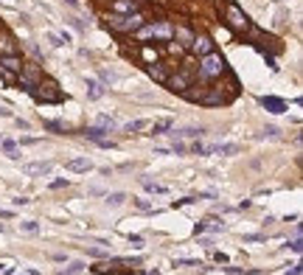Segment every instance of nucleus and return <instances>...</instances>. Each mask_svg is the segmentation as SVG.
Listing matches in <instances>:
<instances>
[{"instance_id": "f257e3e1", "label": "nucleus", "mask_w": 303, "mask_h": 275, "mask_svg": "<svg viewBox=\"0 0 303 275\" xmlns=\"http://www.w3.org/2000/svg\"><path fill=\"white\" fill-rule=\"evenodd\" d=\"M239 96V85H236V79L233 76H222V79H216L211 87H205V93H202V101L199 104H205V107H222V104H227V101H233Z\"/></svg>"}, {"instance_id": "f03ea898", "label": "nucleus", "mask_w": 303, "mask_h": 275, "mask_svg": "<svg viewBox=\"0 0 303 275\" xmlns=\"http://www.w3.org/2000/svg\"><path fill=\"white\" fill-rule=\"evenodd\" d=\"M225 73H227V65H225V59H222V54L211 51V54L199 57L197 79H202V82H216V79H222Z\"/></svg>"}, {"instance_id": "7ed1b4c3", "label": "nucleus", "mask_w": 303, "mask_h": 275, "mask_svg": "<svg viewBox=\"0 0 303 275\" xmlns=\"http://www.w3.org/2000/svg\"><path fill=\"white\" fill-rule=\"evenodd\" d=\"M104 20L115 34H135V31L146 23V15H143V12H135V15H113V12H110Z\"/></svg>"}, {"instance_id": "20e7f679", "label": "nucleus", "mask_w": 303, "mask_h": 275, "mask_svg": "<svg viewBox=\"0 0 303 275\" xmlns=\"http://www.w3.org/2000/svg\"><path fill=\"white\" fill-rule=\"evenodd\" d=\"M135 34L141 37V40H163V43H166V40H171V34H174V26H171L169 20H155V23H143Z\"/></svg>"}, {"instance_id": "39448f33", "label": "nucleus", "mask_w": 303, "mask_h": 275, "mask_svg": "<svg viewBox=\"0 0 303 275\" xmlns=\"http://www.w3.org/2000/svg\"><path fill=\"white\" fill-rule=\"evenodd\" d=\"M225 23H227V29L236 31V34H244L247 29H250V20H247V15L241 12L236 3H227L225 6Z\"/></svg>"}, {"instance_id": "423d86ee", "label": "nucleus", "mask_w": 303, "mask_h": 275, "mask_svg": "<svg viewBox=\"0 0 303 275\" xmlns=\"http://www.w3.org/2000/svg\"><path fill=\"white\" fill-rule=\"evenodd\" d=\"M34 96H37V101H43V104H57V101H62L59 85L54 82V79H43V82L37 85Z\"/></svg>"}, {"instance_id": "0eeeda50", "label": "nucleus", "mask_w": 303, "mask_h": 275, "mask_svg": "<svg viewBox=\"0 0 303 275\" xmlns=\"http://www.w3.org/2000/svg\"><path fill=\"white\" fill-rule=\"evenodd\" d=\"M188 85H194V68H191V65L180 68V71H177L174 76L166 79V87H169L171 93H183Z\"/></svg>"}, {"instance_id": "6e6552de", "label": "nucleus", "mask_w": 303, "mask_h": 275, "mask_svg": "<svg viewBox=\"0 0 303 275\" xmlns=\"http://www.w3.org/2000/svg\"><path fill=\"white\" fill-rule=\"evenodd\" d=\"M197 57H205V54H211V51H216V45H213V40L208 34H194V40H191L188 45Z\"/></svg>"}, {"instance_id": "1a4fd4ad", "label": "nucleus", "mask_w": 303, "mask_h": 275, "mask_svg": "<svg viewBox=\"0 0 303 275\" xmlns=\"http://www.w3.org/2000/svg\"><path fill=\"white\" fill-rule=\"evenodd\" d=\"M110 12L113 15H135V12H141V0H110Z\"/></svg>"}, {"instance_id": "9d476101", "label": "nucleus", "mask_w": 303, "mask_h": 275, "mask_svg": "<svg viewBox=\"0 0 303 275\" xmlns=\"http://www.w3.org/2000/svg\"><path fill=\"white\" fill-rule=\"evenodd\" d=\"M51 169H54L51 160H37V163H26V166H23V171L29 177H43V174H48Z\"/></svg>"}, {"instance_id": "9b49d317", "label": "nucleus", "mask_w": 303, "mask_h": 275, "mask_svg": "<svg viewBox=\"0 0 303 275\" xmlns=\"http://www.w3.org/2000/svg\"><path fill=\"white\" fill-rule=\"evenodd\" d=\"M12 54H20L15 37L6 34V31H0V57H12Z\"/></svg>"}, {"instance_id": "f8f14e48", "label": "nucleus", "mask_w": 303, "mask_h": 275, "mask_svg": "<svg viewBox=\"0 0 303 275\" xmlns=\"http://www.w3.org/2000/svg\"><path fill=\"white\" fill-rule=\"evenodd\" d=\"M149 76L155 79V82H160V85H166V79L171 76V68H166V65L155 62V65H149Z\"/></svg>"}, {"instance_id": "ddd939ff", "label": "nucleus", "mask_w": 303, "mask_h": 275, "mask_svg": "<svg viewBox=\"0 0 303 275\" xmlns=\"http://www.w3.org/2000/svg\"><path fill=\"white\" fill-rule=\"evenodd\" d=\"M0 68H3V71H12V73H20V68H23L20 54H12V57H0Z\"/></svg>"}, {"instance_id": "4468645a", "label": "nucleus", "mask_w": 303, "mask_h": 275, "mask_svg": "<svg viewBox=\"0 0 303 275\" xmlns=\"http://www.w3.org/2000/svg\"><path fill=\"white\" fill-rule=\"evenodd\" d=\"M65 166H68V171H90L93 160L90 157H73V160H68Z\"/></svg>"}, {"instance_id": "2eb2a0df", "label": "nucleus", "mask_w": 303, "mask_h": 275, "mask_svg": "<svg viewBox=\"0 0 303 275\" xmlns=\"http://www.w3.org/2000/svg\"><path fill=\"white\" fill-rule=\"evenodd\" d=\"M219 230H225V225L222 222H213V219H205V222H199L197 227H194V233H219Z\"/></svg>"}, {"instance_id": "dca6fc26", "label": "nucleus", "mask_w": 303, "mask_h": 275, "mask_svg": "<svg viewBox=\"0 0 303 275\" xmlns=\"http://www.w3.org/2000/svg\"><path fill=\"white\" fill-rule=\"evenodd\" d=\"M149 127H152V121H146V118H138V121H129V124H124V132H129V135H138V132H146Z\"/></svg>"}, {"instance_id": "f3484780", "label": "nucleus", "mask_w": 303, "mask_h": 275, "mask_svg": "<svg viewBox=\"0 0 303 275\" xmlns=\"http://www.w3.org/2000/svg\"><path fill=\"white\" fill-rule=\"evenodd\" d=\"M202 127H185V129H169V138H197L202 135Z\"/></svg>"}, {"instance_id": "a211bd4d", "label": "nucleus", "mask_w": 303, "mask_h": 275, "mask_svg": "<svg viewBox=\"0 0 303 275\" xmlns=\"http://www.w3.org/2000/svg\"><path fill=\"white\" fill-rule=\"evenodd\" d=\"M171 127H174V118H160V121H152L149 132H152V135H160V132H169Z\"/></svg>"}, {"instance_id": "6ab92c4d", "label": "nucleus", "mask_w": 303, "mask_h": 275, "mask_svg": "<svg viewBox=\"0 0 303 275\" xmlns=\"http://www.w3.org/2000/svg\"><path fill=\"white\" fill-rule=\"evenodd\" d=\"M261 107H267L269 113H283V110H286V104H283L281 99H272V96H264V99H261Z\"/></svg>"}, {"instance_id": "aec40b11", "label": "nucleus", "mask_w": 303, "mask_h": 275, "mask_svg": "<svg viewBox=\"0 0 303 275\" xmlns=\"http://www.w3.org/2000/svg\"><path fill=\"white\" fill-rule=\"evenodd\" d=\"M0 149H3V155H6L9 160H17V157H20V152H17V141H12V138L0 141Z\"/></svg>"}, {"instance_id": "412c9836", "label": "nucleus", "mask_w": 303, "mask_h": 275, "mask_svg": "<svg viewBox=\"0 0 303 275\" xmlns=\"http://www.w3.org/2000/svg\"><path fill=\"white\" fill-rule=\"evenodd\" d=\"M171 37H177V45H180V48H188L191 40H194V34H191L188 29H183V26H180V29H174V34H171Z\"/></svg>"}, {"instance_id": "4be33fe9", "label": "nucleus", "mask_w": 303, "mask_h": 275, "mask_svg": "<svg viewBox=\"0 0 303 275\" xmlns=\"http://www.w3.org/2000/svg\"><path fill=\"white\" fill-rule=\"evenodd\" d=\"M141 59H143L146 65H155L157 59H160V51L152 48V45H141Z\"/></svg>"}, {"instance_id": "5701e85b", "label": "nucleus", "mask_w": 303, "mask_h": 275, "mask_svg": "<svg viewBox=\"0 0 303 275\" xmlns=\"http://www.w3.org/2000/svg\"><path fill=\"white\" fill-rule=\"evenodd\" d=\"M104 135H110L104 127H85V138H87V141H93V143L104 141Z\"/></svg>"}, {"instance_id": "b1692460", "label": "nucleus", "mask_w": 303, "mask_h": 275, "mask_svg": "<svg viewBox=\"0 0 303 275\" xmlns=\"http://www.w3.org/2000/svg\"><path fill=\"white\" fill-rule=\"evenodd\" d=\"M101 96H104V87L99 85V82H93V79H87V99H101Z\"/></svg>"}, {"instance_id": "393cba45", "label": "nucleus", "mask_w": 303, "mask_h": 275, "mask_svg": "<svg viewBox=\"0 0 303 275\" xmlns=\"http://www.w3.org/2000/svg\"><path fill=\"white\" fill-rule=\"evenodd\" d=\"M45 127L54 129V132H73V127H71V124H65V121H48Z\"/></svg>"}, {"instance_id": "a878e982", "label": "nucleus", "mask_w": 303, "mask_h": 275, "mask_svg": "<svg viewBox=\"0 0 303 275\" xmlns=\"http://www.w3.org/2000/svg\"><path fill=\"white\" fill-rule=\"evenodd\" d=\"M141 185H143V188L149 191V194H166V188H163V185L152 183V180H146V177H143V180H141Z\"/></svg>"}, {"instance_id": "bb28decb", "label": "nucleus", "mask_w": 303, "mask_h": 275, "mask_svg": "<svg viewBox=\"0 0 303 275\" xmlns=\"http://www.w3.org/2000/svg\"><path fill=\"white\" fill-rule=\"evenodd\" d=\"M236 152H239L236 143H219L216 146V155H236Z\"/></svg>"}, {"instance_id": "cd10ccee", "label": "nucleus", "mask_w": 303, "mask_h": 275, "mask_svg": "<svg viewBox=\"0 0 303 275\" xmlns=\"http://www.w3.org/2000/svg\"><path fill=\"white\" fill-rule=\"evenodd\" d=\"M124 199H127V194H121V191H115V194H110V197H107V205H113V208H118V205H124Z\"/></svg>"}, {"instance_id": "c85d7f7f", "label": "nucleus", "mask_w": 303, "mask_h": 275, "mask_svg": "<svg viewBox=\"0 0 303 275\" xmlns=\"http://www.w3.org/2000/svg\"><path fill=\"white\" fill-rule=\"evenodd\" d=\"M96 127H104L107 132L115 127V121H113V115H99V121H96Z\"/></svg>"}, {"instance_id": "c756f323", "label": "nucleus", "mask_w": 303, "mask_h": 275, "mask_svg": "<svg viewBox=\"0 0 303 275\" xmlns=\"http://www.w3.org/2000/svg\"><path fill=\"white\" fill-rule=\"evenodd\" d=\"M99 76H101V82H107V85H115V79H118L113 71H107V68H101V71H99Z\"/></svg>"}, {"instance_id": "7c9ffc66", "label": "nucleus", "mask_w": 303, "mask_h": 275, "mask_svg": "<svg viewBox=\"0 0 303 275\" xmlns=\"http://www.w3.org/2000/svg\"><path fill=\"white\" fill-rule=\"evenodd\" d=\"M20 230H23V233H29V236H37V233H40V227H37V222H23Z\"/></svg>"}, {"instance_id": "2f4dec72", "label": "nucleus", "mask_w": 303, "mask_h": 275, "mask_svg": "<svg viewBox=\"0 0 303 275\" xmlns=\"http://www.w3.org/2000/svg\"><path fill=\"white\" fill-rule=\"evenodd\" d=\"M82 269H85V264H79V261H76V264H71V267H68V269H62V272H59V275H79V272H82Z\"/></svg>"}, {"instance_id": "473e14b6", "label": "nucleus", "mask_w": 303, "mask_h": 275, "mask_svg": "<svg viewBox=\"0 0 303 275\" xmlns=\"http://www.w3.org/2000/svg\"><path fill=\"white\" fill-rule=\"evenodd\" d=\"M132 202H135V208H138V211H143V213L152 211V205H149L146 199H132Z\"/></svg>"}, {"instance_id": "72a5a7b5", "label": "nucleus", "mask_w": 303, "mask_h": 275, "mask_svg": "<svg viewBox=\"0 0 303 275\" xmlns=\"http://www.w3.org/2000/svg\"><path fill=\"white\" fill-rule=\"evenodd\" d=\"M289 250H292V253H300V233H295V239H292V241H289Z\"/></svg>"}, {"instance_id": "f704fd0d", "label": "nucleus", "mask_w": 303, "mask_h": 275, "mask_svg": "<svg viewBox=\"0 0 303 275\" xmlns=\"http://www.w3.org/2000/svg\"><path fill=\"white\" fill-rule=\"evenodd\" d=\"M177 267H199V261L197 258H180L177 261Z\"/></svg>"}, {"instance_id": "c9c22d12", "label": "nucleus", "mask_w": 303, "mask_h": 275, "mask_svg": "<svg viewBox=\"0 0 303 275\" xmlns=\"http://www.w3.org/2000/svg\"><path fill=\"white\" fill-rule=\"evenodd\" d=\"M87 253H90V255H96V258H104V255H107V250H99V247H87Z\"/></svg>"}, {"instance_id": "e433bc0d", "label": "nucleus", "mask_w": 303, "mask_h": 275, "mask_svg": "<svg viewBox=\"0 0 303 275\" xmlns=\"http://www.w3.org/2000/svg\"><path fill=\"white\" fill-rule=\"evenodd\" d=\"M68 23H71V26H73V29H76V31H85V23L79 20V17H71V20H68Z\"/></svg>"}, {"instance_id": "4c0bfd02", "label": "nucleus", "mask_w": 303, "mask_h": 275, "mask_svg": "<svg viewBox=\"0 0 303 275\" xmlns=\"http://www.w3.org/2000/svg\"><path fill=\"white\" fill-rule=\"evenodd\" d=\"M96 146H101V149H115V141H110V138H104V141H99Z\"/></svg>"}, {"instance_id": "58836bf2", "label": "nucleus", "mask_w": 303, "mask_h": 275, "mask_svg": "<svg viewBox=\"0 0 303 275\" xmlns=\"http://www.w3.org/2000/svg\"><path fill=\"white\" fill-rule=\"evenodd\" d=\"M65 185H68V180H54V183H51V191H59V188H65Z\"/></svg>"}, {"instance_id": "ea45409f", "label": "nucleus", "mask_w": 303, "mask_h": 275, "mask_svg": "<svg viewBox=\"0 0 303 275\" xmlns=\"http://www.w3.org/2000/svg\"><path fill=\"white\" fill-rule=\"evenodd\" d=\"M264 132H267L269 138H281V132H278V127H267V129H264Z\"/></svg>"}, {"instance_id": "a19ab883", "label": "nucleus", "mask_w": 303, "mask_h": 275, "mask_svg": "<svg viewBox=\"0 0 303 275\" xmlns=\"http://www.w3.org/2000/svg\"><path fill=\"white\" fill-rule=\"evenodd\" d=\"M129 241H132L135 247H141V244H143V239H141V236H129Z\"/></svg>"}, {"instance_id": "79ce46f5", "label": "nucleus", "mask_w": 303, "mask_h": 275, "mask_svg": "<svg viewBox=\"0 0 303 275\" xmlns=\"http://www.w3.org/2000/svg\"><path fill=\"white\" fill-rule=\"evenodd\" d=\"M286 275H300V264H295L292 269H286Z\"/></svg>"}, {"instance_id": "37998d69", "label": "nucleus", "mask_w": 303, "mask_h": 275, "mask_svg": "<svg viewBox=\"0 0 303 275\" xmlns=\"http://www.w3.org/2000/svg\"><path fill=\"white\" fill-rule=\"evenodd\" d=\"M0 115H3V118H9V115H12V113H9V107H3V104H0Z\"/></svg>"}, {"instance_id": "c03bdc74", "label": "nucleus", "mask_w": 303, "mask_h": 275, "mask_svg": "<svg viewBox=\"0 0 303 275\" xmlns=\"http://www.w3.org/2000/svg\"><path fill=\"white\" fill-rule=\"evenodd\" d=\"M65 3H68V6H79V0H65Z\"/></svg>"}, {"instance_id": "a18cd8bd", "label": "nucleus", "mask_w": 303, "mask_h": 275, "mask_svg": "<svg viewBox=\"0 0 303 275\" xmlns=\"http://www.w3.org/2000/svg\"><path fill=\"white\" fill-rule=\"evenodd\" d=\"M213 3H216V0H213Z\"/></svg>"}, {"instance_id": "49530a36", "label": "nucleus", "mask_w": 303, "mask_h": 275, "mask_svg": "<svg viewBox=\"0 0 303 275\" xmlns=\"http://www.w3.org/2000/svg\"><path fill=\"white\" fill-rule=\"evenodd\" d=\"M0 141H3V138H0Z\"/></svg>"}]
</instances>
